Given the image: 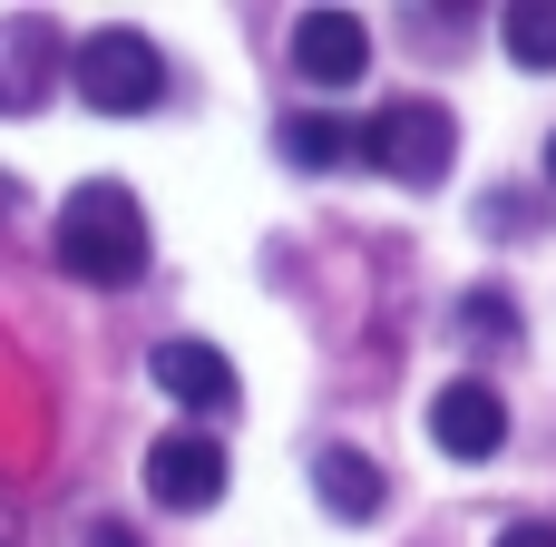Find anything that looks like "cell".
<instances>
[{
    "instance_id": "52a82bcc",
    "label": "cell",
    "mask_w": 556,
    "mask_h": 547,
    "mask_svg": "<svg viewBox=\"0 0 556 547\" xmlns=\"http://www.w3.org/2000/svg\"><path fill=\"white\" fill-rule=\"evenodd\" d=\"M303 470H313V499H323L342 529H371V519H381V499H391L381 460H362V450H342V440H323Z\"/></svg>"
},
{
    "instance_id": "e0dca14e",
    "label": "cell",
    "mask_w": 556,
    "mask_h": 547,
    "mask_svg": "<svg viewBox=\"0 0 556 547\" xmlns=\"http://www.w3.org/2000/svg\"><path fill=\"white\" fill-rule=\"evenodd\" d=\"M0 538H10V499H0Z\"/></svg>"
},
{
    "instance_id": "7a4b0ae2",
    "label": "cell",
    "mask_w": 556,
    "mask_h": 547,
    "mask_svg": "<svg viewBox=\"0 0 556 547\" xmlns=\"http://www.w3.org/2000/svg\"><path fill=\"white\" fill-rule=\"evenodd\" d=\"M68 88H78V108H98V117H147V108L166 98V59H156L147 29H88V39L68 49Z\"/></svg>"
},
{
    "instance_id": "ba28073f",
    "label": "cell",
    "mask_w": 556,
    "mask_h": 547,
    "mask_svg": "<svg viewBox=\"0 0 556 547\" xmlns=\"http://www.w3.org/2000/svg\"><path fill=\"white\" fill-rule=\"evenodd\" d=\"M147 372H156V391L186 401V411H235V362H225L215 343H156Z\"/></svg>"
},
{
    "instance_id": "9a60e30c",
    "label": "cell",
    "mask_w": 556,
    "mask_h": 547,
    "mask_svg": "<svg viewBox=\"0 0 556 547\" xmlns=\"http://www.w3.org/2000/svg\"><path fill=\"white\" fill-rule=\"evenodd\" d=\"M78 547H137V529H117V519H88V538Z\"/></svg>"
},
{
    "instance_id": "2e32d148",
    "label": "cell",
    "mask_w": 556,
    "mask_h": 547,
    "mask_svg": "<svg viewBox=\"0 0 556 547\" xmlns=\"http://www.w3.org/2000/svg\"><path fill=\"white\" fill-rule=\"evenodd\" d=\"M547 186H556V137H547Z\"/></svg>"
},
{
    "instance_id": "277c9868",
    "label": "cell",
    "mask_w": 556,
    "mask_h": 547,
    "mask_svg": "<svg viewBox=\"0 0 556 547\" xmlns=\"http://www.w3.org/2000/svg\"><path fill=\"white\" fill-rule=\"evenodd\" d=\"M147 499L156 509H176V519H195V509H215L225 499V440L215 431H156V450H147Z\"/></svg>"
},
{
    "instance_id": "9c48e42d",
    "label": "cell",
    "mask_w": 556,
    "mask_h": 547,
    "mask_svg": "<svg viewBox=\"0 0 556 547\" xmlns=\"http://www.w3.org/2000/svg\"><path fill=\"white\" fill-rule=\"evenodd\" d=\"M59 78V29L49 20H0V117L39 108Z\"/></svg>"
},
{
    "instance_id": "3957f363",
    "label": "cell",
    "mask_w": 556,
    "mask_h": 547,
    "mask_svg": "<svg viewBox=\"0 0 556 547\" xmlns=\"http://www.w3.org/2000/svg\"><path fill=\"white\" fill-rule=\"evenodd\" d=\"M362 157L391 176V186H440L450 157H459V117L440 98H391L371 127H362Z\"/></svg>"
},
{
    "instance_id": "5b68a950",
    "label": "cell",
    "mask_w": 556,
    "mask_h": 547,
    "mask_svg": "<svg viewBox=\"0 0 556 547\" xmlns=\"http://www.w3.org/2000/svg\"><path fill=\"white\" fill-rule=\"evenodd\" d=\"M293 69H303L313 88H352V78L371 69L362 10H303V20H293Z\"/></svg>"
},
{
    "instance_id": "4fadbf2b",
    "label": "cell",
    "mask_w": 556,
    "mask_h": 547,
    "mask_svg": "<svg viewBox=\"0 0 556 547\" xmlns=\"http://www.w3.org/2000/svg\"><path fill=\"white\" fill-rule=\"evenodd\" d=\"M479 225H489V235H518V225H528V206H518V196H489V206H479Z\"/></svg>"
},
{
    "instance_id": "30bf717a",
    "label": "cell",
    "mask_w": 556,
    "mask_h": 547,
    "mask_svg": "<svg viewBox=\"0 0 556 547\" xmlns=\"http://www.w3.org/2000/svg\"><path fill=\"white\" fill-rule=\"evenodd\" d=\"M352 147H362V137H352L342 117H323V108H293V117L274 127V157H283V166H342Z\"/></svg>"
},
{
    "instance_id": "5bb4252c",
    "label": "cell",
    "mask_w": 556,
    "mask_h": 547,
    "mask_svg": "<svg viewBox=\"0 0 556 547\" xmlns=\"http://www.w3.org/2000/svg\"><path fill=\"white\" fill-rule=\"evenodd\" d=\"M498 547H556L547 519H518V529H498Z\"/></svg>"
},
{
    "instance_id": "6da1fadb",
    "label": "cell",
    "mask_w": 556,
    "mask_h": 547,
    "mask_svg": "<svg viewBox=\"0 0 556 547\" xmlns=\"http://www.w3.org/2000/svg\"><path fill=\"white\" fill-rule=\"evenodd\" d=\"M59 264H68L78 284H98V294L137 284V274H147V206H137V186L88 176V186L59 206Z\"/></svg>"
},
{
    "instance_id": "8fae6325",
    "label": "cell",
    "mask_w": 556,
    "mask_h": 547,
    "mask_svg": "<svg viewBox=\"0 0 556 547\" xmlns=\"http://www.w3.org/2000/svg\"><path fill=\"white\" fill-rule=\"evenodd\" d=\"M450 323H459V343H479V352H508V343H518V303H508L498 284L459 294V313H450Z\"/></svg>"
},
{
    "instance_id": "8992f818",
    "label": "cell",
    "mask_w": 556,
    "mask_h": 547,
    "mask_svg": "<svg viewBox=\"0 0 556 547\" xmlns=\"http://www.w3.org/2000/svg\"><path fill=\"white\" fill-rule=\"evenodd\" d=\"M430 440H440L450 460H498V450H508V401H498L489 382H450V391L430 401Z\"/></svg>"
},
{
    "instance_id": "7c38bea8",
    "label": "cell",
    "mask_w": 556,
    "mask_h": 547,
    "mask_svg": "<svg viewBox=\"0 0 556 547\" xmlns=\"http://www.w3.org/2000/svg\"><path fill=\"white\" fill-rule=\"evenodd\" d=\"M498 29H508V59L518 69H556V0H518Z\"/></svg>"
}]
</instances>
